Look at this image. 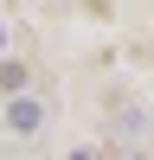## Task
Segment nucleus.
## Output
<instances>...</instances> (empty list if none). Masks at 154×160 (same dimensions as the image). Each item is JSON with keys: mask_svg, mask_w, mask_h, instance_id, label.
Returning a JSON list of instances; mask_svg holds the SVG:
<instances>
[{"mask_svg": "<svg viewBox=\"0 0 154 160\" xmlns=\"http://www.w3.org/2000/svg\"><path fill=\"white\" fill-rule=\"evenodd\" d=\"M38 122H45V109H38L32 96H13V102H7V128H13V135H32Z\"/></svg>", "mask_w": 154, "mask_h": 160, "instance_id": "obj_1", "label": "nucleus"}, {"mask_svg": "<svg viewBox=\"0 0 154 160\" xmlns=\"http://www.w3.org/2000/svg\"><path fill=\"white\" fill-rule=\"evenodd\" d=\"M0 90L19 96V90H26V64H0Z\"/></svg>", "mask_w": 154, "mask_h": 160, "instance_id": "obj_2", "label": "nucleus"}]
</instances>
